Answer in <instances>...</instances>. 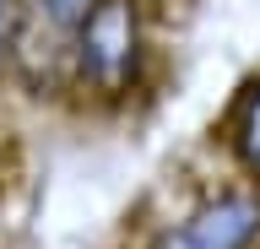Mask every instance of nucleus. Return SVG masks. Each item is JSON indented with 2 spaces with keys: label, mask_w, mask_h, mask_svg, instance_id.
<instances>
[{
  "label": "nucleus",
  "mask_w": 260,
  "mask_h": 249,
  "mask_svg": "<svg viewBox=\"0 0 260 249\" xmlns=\"http://www.w3.org/2000/svg\"><path fill=\"white\" fill-rule=\"evenodd\" d=\"M92 0H22V11H27V27H44L49 38H65L76 27V17L87 11Z\"/></svg>",
  "instance_id": "nucleus-4"
},
{
  "label": "nucleus",
  "mask_w": 260,
  "mask_h": 249,
  "mask_svg": "<svg viewBox=\"0 0 260 249\" xmlns=\"http://www.w3.org/2000/svg\"><path fill=\"white\" fill-rule=\"evenodd\" d=\"M222 147H228V163L244 184H260V76L244 82V92L233 98L222 119Z\"/></svg>",
  "instance_id": "nucleus-3"
},
{
  "label": "nucleus",
  "mask_w": 260,
  "mask_h": 249,
  "mask_svg": "<svg viewBox=\"0 0 260 249\" xmlns=\"http://www.w3.org/2000/svg\"><path fill=\"white\" fill-rule=\"evenodd\" d=\"M152 0H92L65 33L60 92L76 103L119 114L152 82Z\"/></svg>",
  "instance_id": "nucleus-1"
},
{
  "label": "nucleus",
  "mask_w": 260,
  "mask_h": 249,
  "mask_svg": "<svg viewBox=\"0 0 260 249\" xmlns=\"http://www.w3.org/2000/svg\"><path fill=\"white\" fill-rule=\"evenodd\" d=\"M22 33H27L22 0H0V82H11V70L22 65Z\"/></svg>",
  "instance_id": "nucleus-5"
},
{
  "label": "nucleus",
  "mask_w": 260,
  "mask_h": 249,
  "mask_svg": "<svg viewBox=\"0 0 260 249\" xmlns=\"http://www.w3.org/2000/svg\"><path fill=\"white\" fill-rule=\"evenodd\" d=\"M152 249H260V184H222L157 228Z\"/></svg>",
  "instance_id": "nucleus-2"
}]
</instances>
